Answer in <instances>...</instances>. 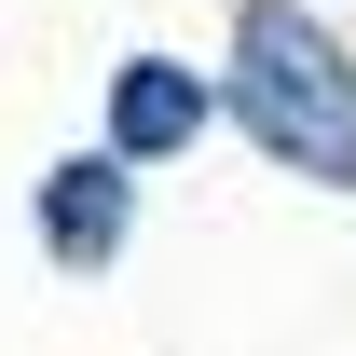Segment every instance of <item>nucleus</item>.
<instances>
[{
    "instance_id": "obj_1",
    "label": "nucleus",
    "mask_w": 356,
    "mask_h": 356,
    "mask_svg": "<svg viewBox=\"0 0 356 356\" xmlns=\"http://www.w3.org/2000/svg\"><path fill=\"white\" fill-rule=\"evenodd\" d=\"M233 110H247V137L274 165L356 178V69H343V42L302 0H247V28H233Z\"/></svg>"
},
{
    "instance_id": "obj_2",
    "label": "nucleus",
    "mask_w": 356,
    "mask_h": 356,
    "mask_svg": "<svg viewBox=\"0 0 356 356\" xmlns=\"http://www.w3.org/2000/svg\"><path fill=\"white\" fill-rule=\"evenodd\" d=\"M206 124H220V83H206V69H178V55H124V69H110V151H124V165H165V151H192Z\"/></svg>"
},
{
    "instance_id": "obj_3",
    "label": "nucleus",
    "mask_w": 356,
    "mask_h": 356,
    "mask_svg": "<svg viewBox=\"0 0 356 356\" xmlns=\"http://www.w3.org/2000/svg\"><path fill=\"white\" fill-rule=\"evenodd\" d=\"M124 233H137V192H124V151H69V165L42 178V247L55 261H124Z\"/></svg>"
}]
</instances>
